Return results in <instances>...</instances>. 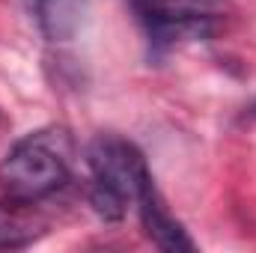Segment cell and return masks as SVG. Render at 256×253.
<instances>
[{
    "instance_id": "7",
    "label": "cell",
    "mask_w": 256,
    "mask_h": 253,
    "mask_svg": "<svg viewBox=\"0 0 256 253\" xmlns=\"http://www.w3.org/2000/svg\"><path fill=\"white\" fill-rule=\"evenodd\" d=\"M244 116H248V120H256V102L248 108V110H244Z\"/></svg>"
},
{
    "instance_id": "6",
    "label": "cell",
    "mask_w": 256,
    "mask_h": 253,
    "mask_svg": "<svg viewBox=\"0 0 256 253\" xmlns=\"http://www.w3.org/2000/svg\"><path fill=\"white\" fill-rule=\"evenodd\" d=\"M27 202H0V250H21L42 238L45 224L33 212L24 208Z\"/></svg>"
},
{
    "instance_id": "4",
    "label": "cell",
    "mask_w": 256,
    "mask_h": 253,
    "mask_svg": "<svg viewBox=\"0 0 256 253\" xmlns=\"http://www.w3.org/2000/svg\"><path fill=\"white\" fill-rule=\"evenodd\" d=\"M134 202H137V212H140L143 232L152 238L155 248L170 250V253H194L196 250V242L188 236V230L182 226V220H176L173 212L167 208V202H164L161 190L155 185L152 173L143 179Z\"/></svg>"
},
{
    "instance_id": "5",
    "label": "cell",
    "mask_w": 256,
    "mask_h": 253,
    "mask_svg": "<svg viewBox=\"0 0 256 253\" xmlns=\"http://www.w3.org/2000/svg\"><path fill=\"white\" fill-rule=\"evenodd\" d=\"M27 15L48 42H72L90 15V0H24Z\"/></svg>"
},
{
    "instance_id": "2",
    "label": "cell",
    "mask_w": 256,
    "mask_h": 253,
    "mask_svg": "<svg viewBox=\"0 0 256 253\" xmlns=\"http://www.w3.org/2000/svg\"><path fill=\"white\" fill-rule=\"evenodd\" d=\"M128 6L152 54H167L179 42L212 39L226 12V0H128Z\"/></svg>"
},
{
    "instance_id": "3",
    "label": "cell",
    "mask_w": 256,
    "mask_h": 253,
    "mask_svg": "<svg viewBox=\"0 0 256 253\" xmlns=\"http://www.w3.org/2000/svg\"><path fill=\"white\" fill-rule=\"evenodd\" d=\"M86 167L92 176L90 185L114 190L128 202L137 200L143 179L152 173L146 155L120 134H96L86 143Z\"/></svg>"
},
{
    "instance_id": "1",
    "label": "cell",
    "mask_w": 256,
    "mask_h": 253,
    "mask_svg": "<svg viewBox=\"0 0 256 253\" xmlns=\"http://www.w3.org/2000/svg\"><path fill=\"white\" fill-rule=\"evenodd\" d=\"M68 134L63 128H39L15 140L0 161V190L18 202H36L72 179Z\"/></svg>"
}]
</instances>
